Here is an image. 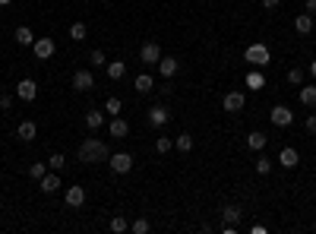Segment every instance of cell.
I'll return each instance as SVG.
<instances>
[{"label": "cell", "mask_w": 316, "mask_h": 234, "mask_svg": "<svg viewBox=\"0 0 316 234\" xmlns=\"http://www.w3.org/2000/svg\"><path fill=\"white\" fill-rule=\"evenodd\" d=\"M297 161H301V155H297V149H291V146H285V149L278 152V164H281V168H294Z\"/></svg>", "instance_id": "cell-12"}, {"label": "cell", "mask_w": 316, "mask_h": 234, "mask_svg": "<svg viewBox=\"0 0 316 234\" xmlns=\"http://www.w3.org/2000/svg\"><path fill=\"white\" fill-rule=\"evenodd\" d=\"M288 82H291V85L304 82V70H301V67H291V70H288Z\"/></svg>", "instance_id": "cell-36"}, {"label": "cell", "mask_w": 316, "mask_h": 234, "mask_svg": "<svg viewBox=\"0 0 316 234\" xmlns=\"http://www.w3.org/2000/svg\"><path fill=\"white\" fill-rule=\"evenodd\" d=\"M92 85H95V76H92V70H76V73H73V89L89 92Z\"/></svg>", "instance_id": "cell-8"}, {"label": "cell", "mask_w": 316, "mask_h": 234, "mask_svg": "<svg viewBox=\"0 0 316 234\" xmlns=\"http://www.w3.org/2000/svg\"><path fill=\"white\" fill-rule=\"evenodd\" d=\"M168 117H171V114H168V108H161V105H155V108L149 111V124H152V127H165V124H168Z\"/></svg>", "instance_id": "cell-16"}, {"label": "cell", "mask_w": 316, "mask_h": 234, "mask_svg": "<svg viewBox=\"0 0 316 234\" xmlns=\"http://www.w3.org/2000/svg\"><path fill=\"white\" fill-rule=\"evenodd\" d=\"M155 149H158V155H165V152L174 149V140H168V136H158V140H155Z\"/></svg>", "instance_id": "cell-34"}, {"label": "cell", "mask_w": 316, "mask_h": 234, "mask_svg": "<svg viewBox=\"0 0 316 234\" xmlns=\"http://www.w3.org/2000/svg\"><path fill=\"white\" fill-rule=\"evenodd\" d=\"M16 95H19L22 101H35V95H38V82H35V79H22L19 85H16Z\"/></svg>", "instance_id": "cell-9"}, {"label": "cell", "mask_w": 316, "mask_h": 234, "mask_svg": "<svg viewBox=\"0 0 316 234\" xmlns=\"http://www.w3.org/2000/svg\"><path fill=\"white\" fill-rule=\"evenodd\" d=\"M174 149H177V152H190V149H193V136H190V133H181V136L174 140Z\"/></svg>", "instance_id": "cell-25"}, {"label": "cell", "mask_w": 316, "mask_h": 234, "mask_svg": "<svg viewBox=\"0 0 316 234\" xmlns=\"http://www.w3.org/2000/svg\"><path fill=\"white\" fill-rule=\"evenodd\" d=\"M294 29H297V35H310V32H313V16L310 13H301L294 19Z\"/></svg>", "instance_id": "cell-17"}, {"label": "cell", "mask_w": 316, "mask_h": 234, "mask_svg": "<svg viewBox=\"0 0 316 234\" xmlns=\"http://www.w3.org/2000/svg\"><path fill=\"white\" fill-rule=\"evenodd\" d=\"M82 203H85V190H82V187H66V206L79 209Z\"/></svg>", "instance_id": "cell-13"}, {"label": "cell", "mask_w": 316, "mask_h": 234, "mask_svg": "<svg viewBox=\"0 0 316 234\" xmlns=\"http://www.w3.org/2000/svg\"><path fill=\"white\" fill-rule=\"evenodd\" d=\"M244 60H247V64H253V67H269L272 64L266 45H250V48L244 51Z\"/></svg>", "instance_id": "cell-2"}, {"label": "cell", "mask_w": 316, "mask_h": 234, "mask_svg": "<svg viewBox=\"0 0 316 234\" xmlns=\"http://www.w3.org/2000/svg\"><path fill=\"white\" fill-rule=\"evenodd\" d=\"M13 108V98L10 95H0V111H10Z\"/></svg>", "instance_id": "cell-37"}, {"label": "cell", "mask_w": 316, "mask_h": 234, "mask_svg": "<svg viewBox=\"0 0 316 234\" xmlns=\"http://www.w3.org/2000/svg\"><path fill=\"white\" fill-rule=\"evenodd\" d=\"M149 228H152L149 219H133V222H130V231H133V234H149Z\"/></svg>", "instance_id": "cell-30"}, {"label": "cell", "mask_w": 316, "mask_h": 234, "mask_svg": "<svg viewBox=\"0 0 316 234\" xmlns=\"http://www.w3.org/2000/svg\"><path fill=\"white\" fill-rule=\"evenodd\" d=\"M16 136H19L22 143H32V140H35V136H38V127L32 124V120H22V124L16 127Z\"/></svg>", "instance_id": "cell-11"}, {"label": "cell", "mask_w": 316, "mask_h": 234, "mask_svg": "<svg viewBox=\"0 0 316 234\" xmlns=\"http://www.w3.org/2000/svg\"><path fill=\"white\" fill-rule=\"evenodd\" d=\"M85 35H89L85 22H73V25H70V38H73V41H85Z\"/></svg>", "instance_id": "cell-26"}, {"label": "cell", "mask_w": 316, "mask_h": 234, "mask_svg": "<svg viewBox=\"0 0 316 234\" xmlns=\"http://www.w3.org/2000/svg\"><path fill=\"white\" fill-rule=\"evenodd\" d=\"M121 108H124V101L121 98H117V95H111V98H108V105H105V111H108V114H121Z\"/></svg>", "instance_id": "cell-31"}, {"label": "cell", "mask_w": 316, "mask_h": 234, "mask_svg": "<svg viewBox=\"0 0 316 234\" xmlns=\"http://www.w3.org/2000/svg\"><path fill=\"white\" fill-rule=\"evenodd\" d=\"M108 164H111V171H117V174H126V171L133 168V155L130 152H114V155H108Z\"/></svg>", "instance_id": "cell-3"}, {"label": "cell", "mask_w": 316, "mask_h": 234, "mask_svg": "<svg viewBox=\"0 0 316 234\" xmlns=\"http://www.w3.org/2000/svg\"><path fill=\"white\" fill-rule=\"evenodd\" d=\"M221 105H225V111H231V114H237V111H244L247 98H244V92H228L225 98H221Z\"/></svg>", "instance_id": "cell-7"}, {"label": "cell", "mask_w": 316, "mask_h": 234, "mask_svg": "<svg viewBox=\"0 0 316 234\" xmlns=\"http://www.w3.org/2000/svg\"><path fill=\"white\" fill-rule=\"evenodd\" d=\"M79 161L82 164H98V161H108V146L98 140V136H85L79 143Z\"/></svg>", "instance_id": "cell-1"}, {"label": "cell", "mask_w": 316, "mask_h": 234, "mask_svg": "<svg viewBox=\"0 0 316 234\" xmlns=\"http://www.w3.org/2000/svg\"><path fill=\"white\" fill-rule=\"evenodd\" d=\"M13 38L19 41V45H32V41H35V35H32V29H29V25H19V29L13 32Z\"/></svg>", "instance_id": "cell-23"}, {"label": "cell", "mask_w": 316, "mask_h": 234, "mask_svg": "<svg viewBox=\"0 0 316 234\" xmlns=\"http://www.w3.org/2000/svg\"><path fill=\"white\" fill-rule=\"evenodd\" d=\"M281 0H262V10H278Z\"/></svg>", "instance_id": "cell-38"}, {"label": "cell", "mask_w": 316, "mask_h": 234, "mask_svg": "<svg viewBox=\"0 0 316 234\" xmlns=\"http://www.w3.org/2000/svg\"><path fill=\"white\" fill-rule=\"evenodd\" d=\"M111 231H114V234H124V231H130V222H126L124 215H114V219H111Z\"/></svg>", "instance_id": "cell-28"}, {"label": "cell", "mask_w": 316, "mask_h": 234, "mask_svg": "<svg viewBox=\"0 0 316 234\" xmlns=\"http://www.w3.org/2000/svg\"><path fill=\"white\" fill-rule=\"evenodd\" d=\"M221 215H225V222H228V225H237V222H241V215H244V212H241V206L228 203L225 209H221Z\"/></svg>", "instance_id": "cell-21"}, {"label": "cell", "mask_w": 316, "mask_h": 234, "mask_svg": "<svg viewBox=\"0 0 316 234\" xmlns=\"http://www.w3.org/2000/svg\"><path fill=\"white\" fill-rule=\"evenodd\" d=\"M6 3H10V0H0V6H6Z\"/></svg>", "instance_id": "cell-42"}, {"label": "cell", "mask_w": 316, "mask_h": 234, "mask_svg": "<svg viewBox=\"0 0 316 234\" xmlns=\"http://www.w3.org/2000/svg\"><path fill=\"white\" fill-rule=\"evenodd\" d=\"M307 13H310V16H316V0H307Z\"/></svg>", "instance_id": "cell-40"}, {"label": "cell", "mask_w": 316, "mask_h": 234, "mask_svg": "<svg viewBox=\"0 0 316 234\" xmlns=\"http://www.w3.org/2000/svg\"><path fill=\"white\" fill-rule=\"evenodd\" d=\"M247 85H250L253 92L266 89V76H262V73H250V76H247Z\"/></svg>", "instance_id": "cell-27"}, {"label": "cell", "mask_w": 316, "mask_h": 234, "mask_svg": "<svg viewBox=\"0 0 316 234\" xmlns=\"http://www.w3.org/2000/svg\"><path fill=\"white\" fill-rule=\"evenodd\" d=\"M266 143H269V136H266V133H259V130L247 136V146H250L253 152H262V149H266Z\"/></svg>", "instance_id": "cell-18"}, {"label": "cell", "mask_w": 316, "mask_h": 234, "mask_svg": "<svg viewBox=\"0 0 316 234\" xmlns=\"http://www.w3.org/2000/svg\"><path fill=\"white\" fill-rule=\"evenodd\" d=\"M89 64H92V67H108V57H105V51H98V48H95V51L89 54Z\"/></svg>", "instance_id": "cell-32"}, {"label": "cell", "mask_w": 316, "mask_h": 234, "mask_svg": "<svg viewBox=\"0 0 316 234\" xmlns=\"http://www.w3.org/2000/svg\"><path fill=\"white\" fill-rule=\"evenodd\" d=\"M307 133H316V114L307 117Z\"/></svg>", "instance_id": "cell-39"}, {"label": "cell", "mask_w": 316, "mask_h": 234, "mask_svg": "<svg viewBox=\"0 0 316 234\" xmlns=\"http://www.w3.org/2000/svg\"><path fill=\"white\" fill-rule=\"evenodd\" d=\"M63 164H66V158H63L61 152H54V155H51V158H48V168H51V171H61Z\"/></svg>", "instance_id": "cell-35"}, {"label": "cell", "mask_w": 316, "mask_h": 234, "mask_svg": "<svg viewBox=\"0 0 316 234\" xmlns=\"http://www.w3.org/2000/svg\"><path fill=\"white\" fill-rule=\"evenodd\" d=\"M108 133L114 136V140H124V136L130 133V124H126V120H121V117H114V120H111V127H108Z\"/></svg>", "instance_id": "cell-15"}, {"label": "cell", "mask_w": 316, "mask_h": 234, "mask_svg": "<svg viewBox=\"0 0 316 234\" xmlns=\"http://www.w3.org/2000/svg\"><path fill=\"white\" fill-rule=\"evenodd\" d=\"M269 117H272V124H275V127H291V124H294V114H291L285 105H275Z\"/></svg>", "instance_id": "cell-6"}, {"label": "cell", "mask_w": 316, "mask_h": 234, "mask_svg": "<svg viewBox=\"0 0 316 234\" xmlns=\"http://www.w3.org/2000/svg\"><path fill=\"white\" fill-rule=\"evenodd\" d=\"M57 187H61V177H57V171H48V174L38 180V190H41V193H57Z\"/></svg>", "instance_id": "cell-10"}, {"label": "cell", "mask_w": 316, "mask_h": 234, "mask_svg": "<svg viewBox=\"0 0 316 234\" xmlns=\"http://www.w3.org/2000/svg\"><path fill=\"white\" fill-rule=\"evenodd\" d=\"M177 67H181V64H177V57H161L158 60V73L165 76V79H171V76L177 73Z\"/></svg>", "instance_id": "cell-14"}, {"label": "cell", "mask_w": 316, "mask_h": 234, "mask_svg": "<svg viewBox=\"0 0 316 234\" xmlns=\"http://www.w3.org/2000/svg\"><path fill=\"white\" fill-rule=\"evenodd\" d=\"M139 60H142V64H149V67H155L158 60H161V48H158V41H146V45L139 48Z\"/></svg>", "instance_id": "cell-5"}, {"label": "cell", "mask_w": 316, "mask_h": 234, "mask_svg": "<svg viewBox=\"0 0 316 234\" xmlns=\"http://www.w3.org/2000/svg\"><path fill=\"white\" fill-rule=\"evenodd\" d=\"M133 85H136V92H142V95H146V92H152V89H155V79H152L149 73H139V76L133 79Z\"/></svg>", "instance_id": "cell-19"}, {"label": "cell", "mask_w": 316, "mask_h": 234, "mask_svg": "<svg viewBox=\"0 0 316 234\" xmlns=\"http://www.w3.org/2000/svg\"><path fill=\"white\" fill-rule=\"evenodd\" d=\"M269 171H272V161L266 158V155H262L259 152V158H256V174H259V177H266L269 174Z\"/></svg>", "instance_id": "cell-29"}, {"label": "cell", "mask_w": 316, "mask_h": 234, "mask_svg": "<svg viewBox=\"0 0 316 234\" xmlns=\"http://www.w3.org/2000/svg\"><path fill=\"white\" fill-rule=\"evenodd\" d=\"M32 54H35L38 60H51V57H54V38H35V41H32Z\"/></svg>", "instance_id": "cell-4"}, {"label": "cell", "mask_w": 316, "mask_h": 234, "mask_svg": "<svg viewBox=\"0 0 316 234\" xmlns=\"http://www.w3.org/2000/svg\"><path fill=\"white\" fill-rule=\"evenodd\" d=\"M310 76L316 79V60H310Z\"/></svg>", "instance_id": "cell-41"}, {"label": "cell", "mask_w": 316, "mask_h": 234, "mask_svg": "<svg viewBox=\"0 0 316 234\" xmlns=\"http://www.w3.org/2000/svg\"><path fill=\"white\" fill-rule=\"evenodd\" d=\"M45 174H48V164H41V161H35V164L29 168V177H32V180H41Z\"/></svg>", "instance_id": "cell-33"}, {"label": "cell", "mask_w": 316, "mask_h": 234, "mask_svg": "<svg viewBox=\"0 0 316 234\" xmlns=\"http://www.w3.org/2000/svg\"><path fill=\"white\" fill-rule=\"evenodd\" d=\"M301 105L316 108V85H301Z\"/></svg>", "instance_id": "cell-22"}, {"label": "cell", "mask_w": 316, "mask_h": 234, "mask_svg": "<svg viewBox=\"0 0 316 234\" xmlns=\"http://www.w3.org/2000/svg\"><path fill=\"white\" fill-rule=\"evenodd\" d=\"M101 124H105V114H101V111H89V114H85V127L89 130H101Z\"/></svg>", "instance_id": "cell-24"}, {"label": "cell", "mask_w": 316, "mask_h": 234, "mask_svg": "<svg viewBox=\"0 0 316 234\" xmlns=\"http://www.w3.org/2000/svg\"><path fill=\"white\" fill-rule=\"evenodd\" d=\"M126 64L124 60H108V79H124Z\"/></svg>", "instance_id": "cell-20"}]
</instances>
